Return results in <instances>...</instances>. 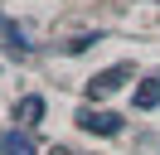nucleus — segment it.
<instances>
[{
	"label": "nucleus",
	"instance_id": "f257e3e1",
	"mask_svg": "<svg viewBox=\"0 0 160 155\" xmlns=\"http://www.w3.org/2000/svg\"><path fill=\"white\" fill-rule=\"evenodd\" d=\"M78 126L92 131V136H117L121 131V116L117 112H97V107H82V112H78Z\"/></svg>",
	"mask_w": 160,
	"mask_h": 155
},
{
	"label": "nucleus",
	"instance_id": "f03ea898",
	"mask_svg": "<svg viewBox=\"0 0 160 155\" xmlns=\"http://www.w3.org/2000/svg\"><path fill=\"white\" fill-rule=\"evenodd\" d=\"M126 78H131V68H126V63H117V68H107V73H97V78H92V82H88V97H107V92H117V87L126 82Z\"/></svg>",
	"mask_w": 160,
	"mask_h": 155
},
{
	"label": "nucleus",
	"instance_id": "7ed1b4c3",
	"mask_svg": "<svg viewBox=\"0 0 160 155\" xmlns=\"http://www.w3.org/2000/svg\"><path fill=\"white\" fill-rule=\"evenodd\" d=\"M0 34H5V48H10L15 58H24V53H29V39L15 29V19H10V15H0Z\"/></svg>",
	"mask_w": 160,
	"mask_h": 155
},
{
	"label": "nucleus",
	"instance_id": "20e7f679",
	"mask_svg": "<svg viewBox=\"0 0 160 155\" xmlns=\"http://www.w3.org/2000/svg\"><path fill=\"white\" fill-rule=\"evenodd\" d=\"M0 150H5V155H39L24 131H5V136H0Z\"/></svg>",
	"mask_w": 160,
	"mask_h": 155
},
{
	"label": "nucleus",
	"instance_id": "39448f33",
	"mask_svg": "<svg viewBox=\"0 0 160 155\" xmlns=\"http://www.w3.org/2000/svg\"><path fill=\"white\" fill-rule=\"evenodd\" d=\"M136 107H141V112H150V107H160V78H146V82L136 87Z\"/></svg>",
	"mask_w": 160,
	"mask_h": 155
},
{
	"label": "nucleus",
	"instance_id": "423d86ee",
	"mask_svg": "<svg viewBox=\"0 0 160 155\" xmlns=\"http://www.w3.org/2000/svg\"><path fill=\"white\" fill-rule=\"evenodd\" d=\"M15 116H20V121H29V126L44 121V97H24V102L15 107Z\"/></svg>",
	"mask_w": 160,
	"mask_h": 155
},
{
	"label": "nucleus",
	"instance_id": "0eeeda50",
	"mask_svg": "<svg viewBox=\"0 0 160 155\" xmlns=\"http://www.w3.org/2000/svg\"><path fill=\"white\" fill-rule=\"evenodd\" d=\"M92 39H97V34H78V39H73V44H68V53H82V48H88Z\"/></svg>",
	"mask_w": 160,
	"mask_h": 155
},
{
	"label": "nucleus",
	"instance_id": "6e6552de",
	"mask_svg": "<svg viewBox=\"0 0 160 155\" xmlns=\"http://www.w3.org/2000/svg\"><path fill=\"white\" fill-rule=\"evenodd\" d=\"M53 155H78V150H63V145H58V150H53Z\"/></svg>",
	"mask_w": 160,
	"mask_h": 155
}]
</instances>
